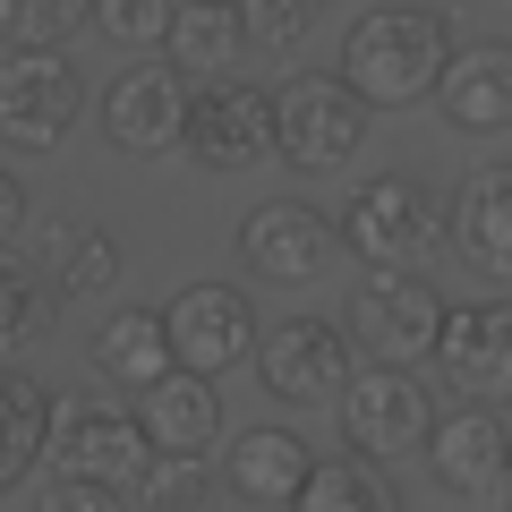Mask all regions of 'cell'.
<instances>
[{"instance_id":"cell-1","label":"cell","mask_w":512,"mask_h":512,"mask_svg":"<svg viewBox=\"0 0 512 512\" xmlns=\"http://www.w3.org/2000/svg\"><path fill=\"white\" fill-rule=\"evenodd\" d=\"M453 18L427 9V0H384V9H359L342 35V86L359 94L367 111H410L444 86V60H453Z\"/></svg>"},{"instance_id":"cell-28","label":"cell","mask_w":512,"mask_h":512,"mask_svg":"<svg viewBox=\"0 0 512 512\" xmlns=\"http://www.w3.org/2000/svg\"><path fill=\"white\" fill-rule=\"evenodd\" d=\"M316 0H239V26H248L256 52H291L299 35H308Z\"/></svg>"},{"instance_id":"cell-25","label":"cell","mask_w":512,"mask_h":512,"mask_svg":"<svg viewBox=\"0 0 512 512\" xmlns=\"http://www.w3.org/2000/svg\"><path fill=\"white\" fill-rule=\"evenodd\" d=\"M137 512H205V495H214V478H205L197 453H154L146 478H137Z\"/></svg>"},{"instance_id":"cell-23","label":"cell","mask_w":512,"mask_h":512,"mask_svg":"<svg viewBox=\"0 0 512 512\" xmlns=\"http://www.w3.org/2000/svg\"><path fill=\"white\" fill-rule=\"evenodd\" d=\"M291 512H402V495H393V478H384V461H316L308 487L291 495Z\"/></svg>"},{"instance_id":"cell-21","label":"cell","mask_w":512,"mask_h":512,"mask_svg":"<svg viewBox=\"0 0 512 512\" xmlns=\"http://www.w3.org/2000/svg\"><path fill=\"white\" fill-rule=\"evenodd\" d=\"M248 43V26H239V9H214V0H180L171 9V69L188 77V86H222V69H231V52Z\"/></svg>"},{"instance_id":"cell-10","label":"cell","mask_w":512,"mask_h":512,"mask_svg":"<svg viewBox=\"0 0 512 512\" xmlns=\"http://www.w3.org/2000/svg\"><path fill=\"white\" fill-rule=\"evenodd\" d=\"M256 376H265V393L291 402V410L342 402V384H350V333L325 325V316H291V325H274L265 342H256Z\"/></svg>"},{"instance_id":"cell-11","label":"cell","mask_w":512,"mask_h":512,"mask_svg":"<svg viewBox=\"0 0 512 512\" xmlns=\"http://www.w3.org/2000/svg\"><path fill=\"white\" fill-rule=\"evenodd\" d=\"M188 154H197L205 171H256L274 163V94L265 86H239V77H222V86H197V103H188Z\"/></svg>"},{"instance_id":"cell-13","label":"cell","mask_w":512,"mask_h":512,"mask_svg":"<svg viewBox=\"0 0 512 512\" xmlns=\"http://www.w3.org/2000/svg\"><path fill=\"white\" fill-rule=\"evenodd\" d=\"M436 367L453 393H470L478 410H512V299H478V308L444 316Z\"/></svg>"},{"instance_id":"cell-7","label":"cell","mask_w":512,"mask_h":512,"mask_svg":"<svg viewBox=\"0 0 512 512\" xmlns=\"http://www.w3.org/2000/svg\"><path fill=\"white\" fill-rule=\"evenodd\" d=\"M444 231H453V214H444L410 171L367 180L359 197H350V214H342V239L367 256V265H419V256H436Z\"/></svg>"},{"instance_id":"cell-31","label":"cell","mask_w":512,"mask_h":512,"mask_svg":"<svg viewBox=\"0 0 512 512\" xmlns=\"http://www.w3.org/2000/svg\"><path fill=\"white\" fill-rule=\"evenodd\" d=\"M504 504H512V470H504Z\"/></svg>"},{"instance_id":"cell-9","label":"cell","mask_w":512,"mask_h":512,"mask_svg":"<svg viewBox=\"0 0 512 512\" xmlns=\"http://www.w3.org/2000/svg\"><path fill=\"white\" fill-rule=\"evenodd\" d=\"M188 103H197V86L171 60H137L103 86V137L120 154H171L188 146Z\"/></svg>"},{"instance_id":"cell-18","label":"cell","mask_w":512,"mask_h":512,"mask_svg":"<svg viewBox=\"0 0 512 512\" xmlns=\"http://www.w3.org/2000/svg\"><path fill=\"white\" fill-rule=\"evenodd\" d=\"M308 470H316V453L291 427H248V436H231V461H222L231 495H248V504H291L308 487Z\"/></svg>"},{"instance_id":"cell-27","label":"cell","mask_w":512,"mask_h":512,"mask_svg":"<svg viewBox=\"0 0 512 512\" xmlns=\"http://www.w3.org/2000/svg\"><path fill=\"white\" fill-rule=\"evenodd\" d=\"M43 308H52V291H43L26 265H0V359L43 333Z\"/></svg>"},{"instance_id":"cell-26","label":"cell","mask_w":512,"mask_h":512,"mask_svg":"<svg viewBox=\"0 0 512 512\" xmlns=\"http://www.w3.org/2000/svg\"><path fill=\"white\" fill-rule=\"evenodd\" d=\"M171 9H180V0H94V26H103L111 43H128V52H163Z\"/></svg>"},{"instance_id":"cell-3","label":"cell","mask_w":512,"mask_h":512,"mask_svg":"<svg viewBox=\"0 0 512 512\" xmlns=\"http://www.w3.org/2000/svg\"><path fill=\"white\" fill-rule=\"evenodd\" d=\"M376 111L342 86V77H291L274 94V146L291 171H350L367 146Z\"/></svg>"},{"instance_id":"cell-32","label":"cell","mask_w":512,"mask_h":512,"mask_svg":"<svg viewBox=\"0 0 512 512\" xmlns=\"http://www.w3.org/2000/svg\"><path fill=\"white\" fill-rule=\"evenodd\" d=\"M214 9H239V0H214Z\"/></svg>"},{"instance_id":"cell-24","label":"cell","mask_w":512,"mask_h":512,"mask_svg":"<svg viewBox=\"0 0 512 512\" xmlns=\"http://www.w3.org/2000/svg\"><path fill=\"white\" fill-rule=\"evenodd\" d=\"M86 18L94 0H0V52H60Z\"/></svg>"},{"instance_id":"cell-22","label":"cell","mask_w":512,"mask_h":512,"mask_svg":"<svg viewBox=\"0 0 512 512\" xmlns=\"http://www.w3.org/2000/svg\"><path fill=\"white\" fill-rule=\"evenodd\" d=\"M94 376H111L120 393H146L154 376H171V333L154 308H120L94 333Z\"/></svg>"},{"instance_id":"cell-2","label":"cell","mask_w":512,"mask_h":512,"mask_svg":"<svg viewBox=\"0 0 512 512\" xmlns=\"http://www.w3.org/2000/svg\"><path fill=\"white\" fill-rule=\"evenodd\" d=\"M444 316L453 308H444V291L419 265H359L342 333H359V350H376L384 367H410V359H436Z\"/></svg>"},{"instance_id":"cell-19","label":"cell","mask_w":512,"mask_h":512,"mask_svg":"<svg viewBox=\"0 0 512 512\" xmlns=\"http://www.w3.org/2000/svg\"><path fill=\"white\" fill-rule=\"evenodd\" d=\"M120 282V239L103 222H43V291L52 299H103Z\"/></svg>"},{"instance_id":"cell-14","label":"cell","mask_w":512,"mask_h":512,"mask_svg":"<svg viewBox=\"0 0 512 512\" xmlns=\"http://www.w3.org/2000/svg\"><path fill=\"white\" fill-rule=\"evenodd\" d=\"M427 470H436V487L453 495H495L512 470V436H504V410H453V419H436V436H427Z\"/></svg>"},{"instance_id":"cell-5","label":"cell","mask_w":512,"mask_h":512,"mask_svg":"<svg viewBox=\"0 0 512 512\" xmlns=\"http://www.w3.org/2000/svg\"><path fill=\"white\" fill-rule=\"evenodd\" d=\"M86 111L69 52H0V146L9 154H52Z\"/></svg>"},{"instance_id":"cell-30","label":"cell","mask_w":512,"mask_h":512,"mask_svg":"<svg viewBox=\"0 0 512 512\" xmlns=\"http://www.w3.org/2000/svg\"><path fill=\"white\" fill-rule=\"evenodd\" d=\"M18 231H26V188H18V171L0 163V248H9Z\"/></svg>"},{"instance_id":"cell-8","label":"cell","mask_w":512,"mask_h":512,"mask_svg":"<svg viewBox=\"0 0 512 512\" xmlns=\"http://www.w3.org/2000/svg\"><path fill=\"white\" fill-rule=\"evenodd\" d=\"M163 333H171V367H188V376H231L265 342L256 333V299L239 282H188L163 308Z\"/></svg>"},{"instance_id":"cell-17","label":"cell","mask_w":512,"mask_h":512,"mask_svg":"<svg viewBox=\"0 0 512 512\" xmlns=\"http://www.w3.org/2000/svg\"><path fill=\"white\" fill-rule=\"evenodd\" d=\"M453 239L478 274H504L512 282V163H487L461 180L453 197Z\"/></svg>"},{"instance_id":"cell-4","label":"cell","mask_w":512,"mask_h":512,"mask_svg":"<svg viewBox=\"0 0 512 512\" xmlns=\"http://www.w3.org/2000/svg\"><path fill=\"white\" fill-rule=\"evenodd\" d=\"M342 444L359 461H410L427 453V436H436V402H427V384L410 376V367H359V376L342 384Z\"/></svg>"},{"instance_id":"cell-12","label":"cell","mask_w":512,"mask_h":512,"mask_svg":"<svg viewBox=\"0 0 512 512\" xmlns=\"http://www.w3.org/2000/svg\"><path fill=\"white\" fill-rule=\"evenodd\" d=\"M333 239H342V231H333L308 197H265L248 222H239V256H248V274L256 282H282V291L325 274V265H333Z\"/></svg>"},{"instance_id":"cell-20","label":"cell","mask_w":512,"mask_h":512,"mask_svg":"<svg viewBox=\"0 0 512 512\" xmlns=\"http://www.w3.org/2000/svg\"><path fill=\"white\" fill-rule=\"evenodd\" d=\"M43 444H52V393H43L26 367L0 359V495L35 478Z\"/></svg>"},{"instance_id":"cell-15","label":"cell","mask_w":512,"mask_h":512,"mask_svg":"<svg viewBox=\"0 0 512 512\" xmlns=\"http://www.w3.org/2000/svg\"><path fill=\"white\" fill-rule=\"evenodd\" d=\"M436 103H444V120L461 137H504L512 128V43H461L444 60Z\"/></svg>"},{"instance_id":"cell-6","label":"cell","mask_w":512,"mask_h":512,"mask_svg":"<svg viewBox=\"0 0 512 512\" xmlns=\"http://www.w3.org/2000/svg\"><path fill=\"white\" fill-rule=\"evenodd\" d=\"M52 478H94V487H137L154 461L137 410H111V402H52V444H43Z\"/></svg>"},{"instance_id":"cell-29","label":"cell","mask_w":512,"mask_h":512,"mask_svg":"<svg viewBox=\"0 0 512 512\" xmlns=\"http://www.w3.org/2000/svg\"><path fill=\"white\" fill-rule=\"evenodd\" d=\"M35 512H128V487H94V478H52Z\"/></svg>"},{"instance_id":"cell-16","label":"cell","mask_w":512,"mask_h":512,"mask_svg":"<svg viewBox=\"0 0 512 512\" xmlns=\"http://www.w3.org/2000/svg\"><path fill=\"white\" fill-rule=\"evenodd\" d=\"M137 427H146L154 453H197L222 436V393L214 376H188V367H171V376H154L146 393H137Z\"/></svg>"}]
</instances>
